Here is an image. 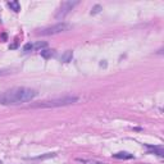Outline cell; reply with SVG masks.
Listing matches in <instances>:
<instances>
[{
	"instance_id": "obj_1",
	"label": "cell",
	"mask_w": 164,
	"mask_h": 164,
	"mask_svg": "<svg viewBox=\"0 0 164 164\" xmlns=\"http://www.w3.org/2000/svg\"><path fill=\"white\" fill-rule=\"evenodd\" d=\"M37 96V91L30 87H13L0 95L1 105H19L32 101Z\"/></svg>"
},
{
	"instance_id": "obj_2",
	"label": "cell",
	"mask_w": 164,
	"mask_h": 164,
	"mask_svg": "<svg viewBox=\"0 0 164 164\" xmlns=\"http://www.w3.org/2000/svg\"><path fill=\"white\" fill-rule=\"evenodd\" d=\"M78 101V96H64V97H56V99L51 100H45L37 102V104H31L30 108H59V106H65V105H71Z\"/></svg>"
},
{
	"instance_id": "obj_3",
	"label": "cell",
	"mask_w": 164,
	"mask_h": 164,
	"mask_svg": "<svg viewBox=\"0 0 164 164\" xmlns=\"http://www.w3.org/2000/svg\"><path fill=\"white\" fill-rule=\"evenodd\" d=\"M71 28L68 23H64V22H60V23H56L54 26H50V27H46L44 30H41L39 34L42 35V36H50V35H56V34H60V32H64Z\"/></svg>"
},
{
	"instance_id": "obj_4",
	"label": "cell",
	"mask_w": 164,
	"mask_h": 164,
	"mask_svg": "<svg viewBox=\"0 0 164 164\" xmlns=\"http://www.w3.org/2000/svg\"><path fill=\"white\" fill-rule=\"evenodd\" d=\"M78 3L80 1H72V0H69V1H64V3H62V5L59 7V9L58 12H56V14H55V18L56 19H60V18H64L65 15H67L69 12H71L73 8H75L76 5H78Z\"/></svg>"
},
{
	"instance_id": "obj_5",
	"label": "cell",
	"mask_w": 164,
	"mask_h": 164,
	"mask_svg": "<svg viewBox=\"0 0 164 164\" xmlns=\"http://www.w3.org/2000/svg\"><path fill=\"white\" fill-rule=\"evenodd\" d=\"M147 149H149V154H157L159 155V157H164V150H163V147L162 146H153V145H145Z\"/></svg>"
},
{
	"instance_id": "obj_6",
	"label": "cell",
	"mask_w": 164,
	"mask_h": 164,
	"mask_svg": "<svg viewBox=\"0 0 164 164\" xmlns=\"http://www.w3.org/2000/svg\"><path fill=\"white\" fill-rule=\"evenodd\" d=\"M113 158L116 159H133V154H130L127 151H119V153H116L113 154Z\"/></svg>"
},
{
	"instance_id": "obj_7",
	"label": "cell",
	"mask_w": 164,
	"mask_h": 164,
	"mask_svg": "<svg viewBox=\"0 0 164 164\" xmlns=\"http://www.w3.org/2000/svg\"><path fill=\"white\" fill-rule=\"evenodd\" d=\"M72 58H73V51L72 50H67L62 54V58H60V62L62 63H69L72 62Z\"/></svg>"
},
{
	"instance_id": "obj_8",
	"label": "cell",
	"mask_w": 164,
	"mask_h": 164,
	"mask_svg": "<svg viewBox=\"0 0 164 164\" xmlns=\"http://www.w3.org/2000/svg\"><path fill=\"white\" fill-rule=\"evenodd\" d=\"M31 45H32V51L34 50H44V49L48 46V44L45 42V41H37V42L31 44Z\"/></svg>"
},
{
	"instance_id": "obj_9",
	"label": "cell",
	"mask_w": 164,
	"mask_h": 164,
	"mask_svg": "<svg viewBox=\"0 0 164 164\" xmlns=\"http://www.w3.org/2000/svg\"><path fill=\"white\" fill-rule=\"evenodd\" d=\"M8 7H9L12 10H14V12H19L20 10V4L17 1V0H14V1H8Z\"/></svg>"
},
{
	"instance_id": "obj_10",
	"label": "cell",
	"mask_w": 164,
	"mask_h": 164,
	"mask_svg": "<svg viewBox=\"0 0 164 164\" xmlns=\"http://www.w3.org/2000/svg\"><path fill=\"white\" fill-rule=\"evenodd\" d=\"M55 54V50H50V49H46V50H41V56H44L45 59L51 58L53 55Z\"/></svg>"
},
{
	"instance_id": "obj_11",
	"label": "cell",
	"mask_w": 164,
	"mask_h": 164,
	"mask_svg": "<svg viewBox=\"0 0 164 164\" xmlns=\"http://www.w3.org/2000/svg\"><path fill=\"white\" fill-rule=\"evenodd\" d=\"M77 160L81 162L82 164H105L99 160H91V159H77Z\"/></svg>"
},
{
	"instance_id": "obj_12",
	"label": "cell",
	"mask_w": 164,
	"mask_h": 164,
	"mask_svg": "<svg viewBox=\"0 0 164 164\" xmlns=\"http://www.w3.org/2000/svg\"><path fill=\"white\" fill-rule=\"evenodd\" d=\"M100 10H101V5H95L91 9V14H96V13H99Z\"/></svg>"
},
{
	"instance_id": "obj_13",
	"label": "cell",
	"mask_w": 164,
	"mask_h": 164,
	"mask_svg": "<svg viewBox=\"0 0 164 164\" xmlns=\"http://www.w3.org/2000/svg\"><path fill=\"white\" fill-rule=\"evenodd\" d=\"M8 73H9V71H8V69H1V71H0V76L8 75Z\"/></svg>"
}]
</instances>
